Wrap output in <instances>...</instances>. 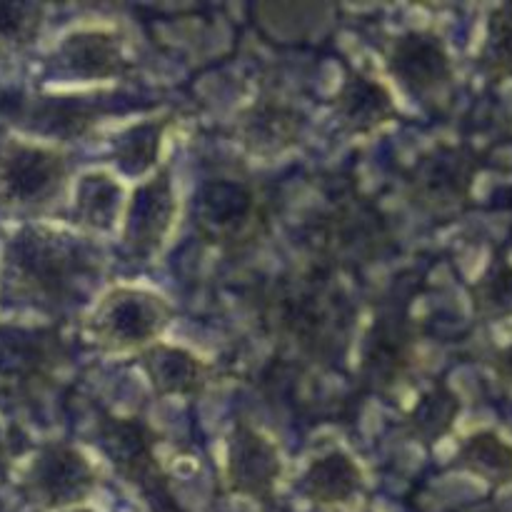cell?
Instances as JSON below:
<instances>
[{"mask_svg": "<svg viewBox=\"0 0 512 512\" xmlns=\"http://www.w3.org/2000/svg\"><path fill=\"white\" fill-rule=\"evenodd\" d=\"M93 275L95 263L83 245L68 235L28 225L5 245L0 285L10 303L53 313L78 298Z\"/></svg>", "mask_w": 512, "mask_h": 512, "instance_id": "1", "label": "cell"}, {"mask_svg": "<svg viewBox=\"0 0 512 512\" xmlns=\"http://www.w3.org/2000/svg\"><path fill=\"white\" fill-rule=\"evenodd\" d=\"M275 325L303 353L325 358L348 333L345 300L325 280H298L275 300Z\"/></svg>", "mask_w": 512, "mask_h": 512, "instance_id": "2", "label": "cell"}, {"mask_svg": "<svg viewBox=\"0 0 512 512\" xmlns=\"http://www.w3.org/2000/svg\"><path fill=\"white\" fill-rule=\"evenodd\" d=\"M65 345L53 328L0 325V403L38 398L65 363Z\"/></svg>", "mask_w": 512, "mask_h": 512, "instance_id": "3", "label": "cell"}, {"mask_svg": "<svg viewBox=\"0 0 512 512\" xmlns=\"http://www.w3.org/2000/svg\"><path fill=\"white\" fill-rule=\"evenodd\" d=\"M195 225L205 243L240 250L253 245L268 228V203L248 180H213L200 193Z\"/></svg>", "mask_w": 512, "mask_h": 512, "instance_id": "4", "label": "cell"}, {"mask_svg": "<svg viewBox=\"0 0 512 512\" xmlns=\"http://www.w3.org/2000/svg\"><path fill=\"white\" fill-rule=\"evenodd\" d=\"M173 310L160 295L140 288H115L95 305L88 333L108 353L145 350L168 328Z\"/></svg>", "mask_w": 512, "mask_h": 512, "instance_id": "5", "label": "cell"}, {"mask_svg": "<svg viewBox=\"0 0 512 512\" xmlns=\"http://www.w3.org/2000/svg\"><path fill=\"white\" fill-rule=\"evenodd\" d=\"M68 183V160L45 145L3 140L0 143V205L45 208Z\"/></svg>", "mask_w": 512, "mask_h": 512, "instance_id": "6", "label": "cell"}, {"mask_svg": "<svg viewBox=\"0 0 512 512\" xmlns=\"http://www.w3.org/2000/svg\"><path fill=\"white\" fill-rule=\"evenodd\" d=\"M98 485V473L78 448L48 443L35 453L23 478L25 498L40 510L80 508Z\"/></svg>", "mask_w": 512, "mask_h": 512, "instance_id": "7", "label": "cell"}, {"mask_svg": "<svg viewBox=\"0 0 512 512\" xmlns=\"http://www.w3.org/2000/svg\"><path fill=\"white\" fill-rule=\"evenodd\" d=\"M98 443L115 473L150 498H163L168 478L155 455L158 435L143 418L103 415L98 420Z\"/></svg>", "mask_w": 512, "mask_h": 512, "instance_id": "8", "label": "cell"}, {"mask_svg": "<svg viewBox=\"0 0 512 512\" xmlns=\"http://www.w3.org/2000/svg\"><path fill=\"white\" fill-rule=\"evenodd\" d=\"M478 163L465 148L438 145L410 168L408 190L418 208L428 213H453L468 203Z\"/></svg>", "mask_w": 512, "mask_h": 512, "instance_id": "9", "label": "cell"}, {"mask_svg": "<svg viewBox=\"0 0 512 512\" xmlns=\"http://www.w3.org/2000/svg\"><path fill=\"white\" fill-rule=\"evenodd\" d=\"M388 73L408 95L428 100L453 83V60L443 38L433 30H408L385 53Z\"/></svg>", "mask_w": 512, "mask_h": 512, "instance_id": "10", "label": "cell"}, {"mask_svg": "<svg viewBox=\"0 0 512 512\" xmlns=\"http://www.w3.org/2000/svg\"><path fill=\"white\" fill-rule=\"evenodd\" d=\"M283 475V463L273 440L265 438L248 423H235L228 443L225 483L233 495L268 505Z\"/></svg>", "mask_w": 512, "mask_h": 512, "instance_id": "11", "label": "cell"}, {"mask_svg": "<svg viewBox=\"0 0 512 512\" xmlns=\"http://www.w3.org/2000/svg\"><path fill=\"white\" fill-rule=\"evenodd\" d=\"M415 360V325L405 310H390L373 323L360 363V380L375 393L393 390Z\"/></svg>", "mask_w": 512, "mask_h": 512, "instance_id": "12", "label": "cell"}, {"mask_svg": "<svg viewBox=\"0 0 512 512\" xmlns=\"http://www.w3.org/2000/svg\"><path fill=\"white\" fill-rule=\"evenodd\" d=\"M175 193L170 170L160 168L155 178L138 185L128 203L123 243L133 258H153L165 243L175 220Z\"/></svg>", "mask_w": 512, "mask_h": 512, "instance_id": "13", "label": "cell"}, {"mask_svg": "<svg viewBox=\"0 0 512 512\" xmlns=\"http://www.w3.org/2000/svg\"><path fill=\"white\" fill-rule=\"evenodd\" d=\"M3 110L15 128L60 140L83 138L105 113L100 100L93 103L88 98H65V95L18 98L15 103H5Z\"/></svg>", "mask_w": 512, "mask_h": 512, "instance_id": "14", "label": "cell"}, {"mask_svg": "<svg viewBox=\"0 0 512 512\" xmlns=\"http://www.w3.org/2000/svg\"><path fill=\"white\" fill-rule=\"evenodd\" d=\"M388 235L385 223L373 205L350 200L325 215L318 225V245L335 263H355L380 253Z\"/></svg>", "mask_w": 512, "mask_h": 512, "instance_id": "15", "label": "cell"}, {"mask_svg": "<svg viewBox=\"0 0 512 512\" xmlns=\"http://www.w3.org/2000/svg\"><path fill=\"white\" fill-rule=\"evenodd\" d=\"M235 133L250 155L275 158L298 145L303 115L278 98H260L238 115Z\"/></svg>", "mask_w": 512, "mask_h": 512, "instance_id": "16", "label": "cell"}, {"mask_svg": "<svg viewBox=\"0 0 512 512\" xmlns=\"http://www.w3.org/2000/svg\"><path fill=\"white\" fill-rule=\"evenodd\" d=\"M335 118L350 135H370L385 123L398 118L388 85L370 78L368 73L350 70L333 98Z\"/></svg>", "mask_w": 512, "mask_h": 512, "instance_id": "17", "label": "cell"}, {"mask_svg": "<svg viewBox=\"0 0 512 512\" xmlns=\"http://www.w3.org/2000/svg\"><path fill=\"white\" fill-rule=\"evenodd\" d=\"M65 73L83 80H108L128 73L123 43L110 30H75L58 50Z\"/></svg>", "mask_w": 512, "mask_h": 512, "instance_id": "18", "label": "cell"}, {"mask_svg": "<svg viewBox=\"0 0 512 512\" xmlns=\"http://www.w3.org/2000/svg\"><path fill=\"white\" fill-rule=\"evenodd\" d=\"M140 365L160 398H195L210 380V368L193 353L175 345L153 343L140 350Z\"/></svg>", "mask_w": 512, "mask_h": 512, "instance_id": "19", "label": "cell"}, {"mask_svg": "<svg viewBox=\"0 0 512 512\" xmlns=\"http://www.w3.org/2000/svg\"><path fill=\"white\" fill-rule=\"evenodd\" d=\"M363 485V470L343 450H330L315 458L303 475V493L318 505L350 503Z\"/></svg>", "mask_w": 512, "mask_h": 512, "instance_id": "20", "label": "cell"}, {"mask_svg": "<svg viewBox=\"0 0 512 512\" xmlns=\"http://www.w3.org/2000/svg\"><path fill=\"white\" fill-rule=\"evenodd\" d=\"M460 415V398L443 383L433 385L418 398V403L405 415V428L413 440L423 448H433L435 443L453 433V425Z\"/></svg>", "mask_w": 512, "mask_h": 512, "instance_id": "21", "label": "cell"}, {"mask_svg": "<svg viewBox=\"0 0 512 512\" xmlns=\"http://www.w3.org/2000/svg\"><path fill=\"white\" fill-rule=\"evenodd\" d=\"M458 468L488 480L490 485L512 483V445L495 430H478L460 443Z\"/></svg>", "mask_w": 512, "mask_h": 512, "instance_id": "22", "label": "cell"}, {"mask_svg": "<svg viewBox=\"0 0 512 512\" xmlns=\"http://www.w3.org/2000/svg\"><path fill=\"white\" fill-rule=\"evenodd\" d=\"M123 205V188L108 173H88L75 190L73 223L90 230H110Z\"/></svg>", "mask_w": 512, "mask_h": 512, "instance_id": "23", "label": "cell"}, {"mask_svg": "<svg viewBox=\"0 0 512 512\" xmlns=\"http://www.w3.org/2000/svg\"><path fill=\"white\" fill-rule=\"evenodd\" d=\"M170 118L158 120H143V123L130 125L120 135L113 138V158L118 168L125 175H140L150 173L158 165L160 145H163V135L168 130Z\"/></svg>", "mask_w": 512, "mask_h": 512, "instance_id": "24", "label": "cell"}, {"mask_svg": "<svg viewBox=\"0 0 512 512\" xmlns=\"http://www.w3.org/2000/svg\"><path fill=\"white\" fill-rule=\"evenodd\" d=\"M473 308L480 318L500 320L512 315V263L508 258H495L490 268L480 275L470 290Z\"/></svg>", "mask_w": 512, "mask_h": 512, "instance_id": "25", "label": "cell"}, {"mask_svg": "<svg viewBox=\"0 0 512 512\" xmlns=\"http://www.w3.org/2000/svg\"><path fill=\"white\" fill-rule=\"evenodd\" d=\"M480 68L493 80L512 75V5H500L490 13L488 33L480 50Z\"/></svg>", "mask_w": 512, "mask_h": 512, "instance_id": "26", "label": "cell"}, {"mask_svg": "<svg viewBox=\"0 0 512 512\" xmlns=\"http://www.w3.org/2000/svg\"><path fill=\"white\" fill-rule=\"evenodd\" d=\"M43 15L40 3H0V53L28 48L38 38Z\"/></svg>", "mask_w": 512, "mask_h": 512, "instance_id": "27", "label": "cell"}, {"mask_svg": "<svg viewBox=\"0 0 512 512\" xmlns=\"http://www.w3.org/2000/svg\"><path fill=\"white\" fill-rule=\"evenodd\" d=\"M493 370L505 385H512V343H508L505 348H500L498 353H495Z\"/></svg>", "mask_w": 512, "mask_h": 512, "instance_id": "28", "label": "cell"}, {"mask_svg": "<svg viewBox=\"0 0 512 512\" xmlns=\"http://www.w3.org/2000/svg\"><path fill=\"white\" fill-rule=\"evenodd\" d=\"M8 458H10V453H8V440H5L3 430H0V470L8 468Z\"/></svg>", "mask_w": 512, "mask_h": 512, "instance_id": "29", "label": "cell"}, {"mask_svg": "<svg viewBox=\"0 0 512 512\" xmlns=\"http://www.w3.org/2000/svg\"><path fill=\"white\" fill-rule=\"evenodd\" d=\"M63 512H95V510H88V508H70V510H63Z\"/></svg>", "mask_w": 512, "mask_h": 512, "instance_id": "30", "label": "cell"}]
</instances>
